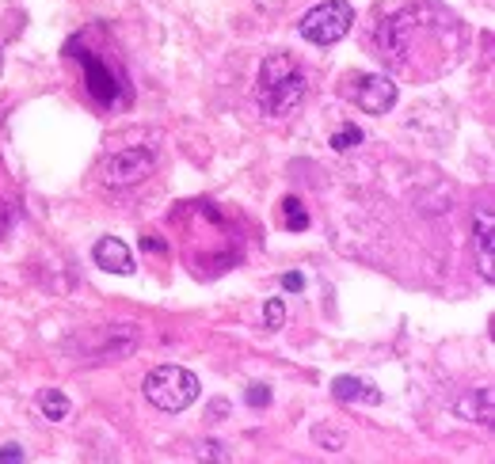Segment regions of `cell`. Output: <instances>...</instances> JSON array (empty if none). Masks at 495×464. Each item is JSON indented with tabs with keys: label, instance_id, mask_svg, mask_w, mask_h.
Segmentation results:
<instances>
[{
	"label": "cell",
	"instance_id": "cell-1",
	"mask_svg": "<svg viewBox=\"0 0 495 464\" xmlns=\"http://www.w3.org/2000/svg\"><path fill=\"white\" fill-rule=\"evenodd\" d=\"M305 69L290 58V53H271L260 65V84H255V99H260V110L271 118H286L305 103Z\"/></svg>",
	"mask_w": 495,
	"mask_h": 464
},
{
	"label": "cell",
	"instance_id": "cell-2",
	"mask_svg": "<svg viewBox=\"0 0 495 464\" xmlns=\"http://www.w3.org/2000/svg\"><path fill=\"white\" fill-rule=\"evenodd\" d=\"M145 400H149L157 412H183L198 400V377L183 365H157L149 377H145Z\"/></svg>",
	"mask_w": 495,
	"mask_h": 464
},
{
	"label": "cell",
	"instance_id": "cell-3",
	"mask_svg": "<svg viewBox=\"0 0 495 464\" xmlns=\"http://www.w3.org/2000/svg\"><path fill=\"white\" fill-rule=\"evenodd\" d=\"M351 27H355V8L347 0H324L313 12H305L298 24L301 39L313 46H336L339 39L351 34Z\"/></svg>",
	"mask_w": 495,
	"mask_h": 464
},
{
	"label": "cell",
	"instance_id": "cell-4",
	"mask_svg": "<svg viewBox=\"0 0 495 464\" xmlns=\"http://www.w3.org/2000/svg\"><path fill=\"white\" fill-rule=\"evenodd\" d=\"M157 168V160L149 148H126V153H115L103 160V183L107 187H134V183L149 179Z\"/></svg>",
	"mask_w": 495,
	"mask_h": 464
},
{
	"label": "cell",
	"instance_id": "cell-5",
	"mask_svg": "<svg viewBox=\"0 0 495 464\" xmlns=\"http://www.w3.org/2000/svg\"><path fill=\"white\" fill-rule=\"evenodd\" d=\"M351 96H355V103L366 110V115H385V110L396 107L400 91H396V84L389 77H381V72H366V77L355 80Z\"/></svg>",
	"mask_w": 495,
	"mask_h": 464
},
{
	"label": "cell",
	"instance_id": "cell-6",
	"mask_svg": "<svg viewBox=\"0 0 495 464\" xmlns=\"http://www.w3.org/2000/svg\"><path fill=\"white\" fill-rule=\"evenodd\" d=\"M77 58H81V65H84V84H88V91H91V99L103 103V107L119 103V77L111 72V65L100 62V58H91L88 50H81Z\"/></svg>",
	"mask_w": 495,
	"mask_h": 464
},
{
	"label": "cell",
	"instance_id": "cell-7",
	"mask_svg": "<svg viewBox=\"0 0 495 464\" xmlns=\"http://www.w3.org/2000/svg\"><path fill=\"white\" fill-rule=\"evenodd\" d=\"M91 259H96V267L111 270V274H134V255H130V248H126L119 236H103V240H96V248H91Z\"/></svg>",
	"mask_w": 495,
	"mask_h": 464
},
{
	"label": "cell",
	"instance_id": "cell-8",
	"mask_svg": "<svg viewBox=\"0 0 495 464\" xmlns=\"http://www.w3.org/2000/svg\"><path fill=\"white\" fill-rule=\"evenodd\" d=\"M332 396L339 403H381V393L370 384V381H358V377H336L332 381Z\"/></svg>",
	"mask_w": 495,
	"mask_h": 464
},
{
	"label": "cell",
	"instance_id": "cell-9",
	"mask_svg": "<svg viewBox=\"0 0 495 464\" xmlns=\"http://www.w3.org/2000/svg\"><path fill=\"white\" fill-rule=\"evenodd\" d=\"M39 412H43L50 422L69 419V396L58 393V388H43V393H39Z\"/></svg>",
	"mask_w": 495,
	"mask_h": 464
},
{
	"label": "cell",
	"instance_id": "cell-10",
	"mask_svg": "<svg viewBox=\"0 0 495 464\" xmlns=\"http://www.w3.org/2000/svg\"><path fill=\"white\" fill-rule=\"evenodd\" d=\"M476 232H481V270H484V278H491V236H495L491 213L476 217Z\"/></svg>",
	"mask_w": 495,
	"mask_h": 464
},
{
	"label": "cell",
	"instance_id": "cell-11",
	"mask_svg": "<svg viewBox=\"0 0 495 464\" xmlns=\"http://www.w3.org/2000/svg\"><path fill=\"white\" fill-rule=\"evenodd\" d=\"M358 141H362V129L358 126H339L336 134H332V148H336V153H351Z\"/></svg>",
	"mask_w": 495,
	"mask_h": 464
},
{
	"label": "cell",
	"instance_id": "cell-12",
	"mask_svg": "<svg viewBox=\"0 0 495 464\" xmlns=\"http://www.w3.org/2000/svg\"><path fill=\"white\" fill-rule=\"evenodd\" d=\"M282 324H286V305H282V297H271V301L263 305V327L279 331Z\"/></svg>",
	"mask_w": 495,
	"mask_h": 464
},
{
	"label": "cell",
	"instance_id": "cell-13",
	"mask_svg": "<svg viewBox=\"0 0 495 464\" xmlns=\"http://www.w3.org/2000/svg\"><path fill=\"white\" fill-rule=\"evenodd\" d=\"M282 213H286V229H309V213H305V206L298 198H286Z\"/></svg>",
	"mask_w": 495,
	"mask_h": 464
},
{
	"label": "cell",
	"instance_id": "cell-14",
	"mask_svg": "<svg viewBox=\"0 0 495 464\" xmlns=\"http://www.w3.org/2000/svg\"><path fill=\"white\" fill-rule=\"evenodd\" d=\"M244 400H248V407H267L271 403V388L267 384H248Z\"/></svg>",
	"mask_w": 495,
	"mask_h": 464
},
{
	"label": "cell",
	"instance_id": "cell-15",
	"mask_svg": "<svg viewBox=\"0 0 495 464\" xmlns=\"http://www.w3.org/2000/svg\"><path fill=\"white\" fill-rule=\"evenodd\" d=\"M15 460H24V445H15V441L0 445V464H15Z\"/></svg>",
	"mask_w": 495,
	"mask_h": 464
},
{
	"label": "cell",
	"instance_id": "cell-16",
	"mask_svg": "<svg viewBox=\"0 0 495 464\" xmlns=\"http://www.w3.org/2000/svg\"><path fill=\"white\" fill-rule=\"evenodd\" d=\"M282 289H290V293H301V289H305V278H301L298 270H290V274H282Z\"/></svg>",
	"mask_w": 495,
	"mask_h": 464
},
{
	"label": "cell",
	"instance_id": "cell-17",
	"mask_svg": "<svg viewBox=\"0 0 495 464\" xmlns=\"http://www.w3.org/2000/svg\"><path fill=\"white\" fill-rule=\"evenodd\" d=\"M313 438H317V441H328V445H332V453H339V450H343V438H339V434H332V431H320V426H317V431H313Z\"/></svg>",
	"mask_w": 495,
	"mask_h": 464
},
{
	"label": "cell",
	"instance_id": "cell-18",
	"mask_svg": "<svg viewBox=\"0 0 495 464\" xmlns=\"http://www.w3.org/2000/svg\"><path fill=\"white\" fill-rule=\"evenodd\" d=\"M8 229V210H5V202H0V232Z\"/></svg>",
	"mask_w": 495,
	"mask_h": 464
}]
</instances>
